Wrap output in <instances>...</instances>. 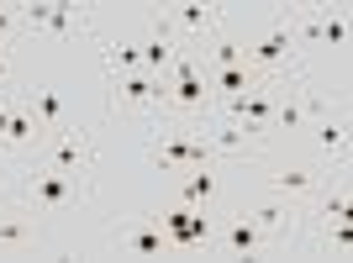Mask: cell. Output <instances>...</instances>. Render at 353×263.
I'll return each instance as SVG.
<instances>
[{"instance_id": "5bb4252c", "label": "cell", "mask_w": 353, "mask_h": 263, "mask_svg": "<svg viewBox=\"0 0 353 263\" xmlns=\"http://www.w3.org/2000/svg\"><path fill=\"white\" fill-rule=\"evenodd\" d=\"M322 190V169H280L269 174V195H290V200H306V195Z\"/></svg>"}, {"instance_id": "44dd1931", "label": "cell", "mask_w": 353, "mask_h": 263, "mask_svg": "<svg viewBox=\"0 0 353 263\" xmlns=\"http://www.w3.org/2000/svg\"><path fill=\"white\" fill-rule=\"evenodd\" d=\"M32 237H37V227L27 216H0V248H27Z\"/></svg>"}, {"instance_id": "2e32d148", "label": "cell", "mask_w": 353, "mask_h": 263, "mask_svg": "<svg viewBox=\"0 0 353 263\" xmlns=\"http://www.w3.org/2000/svg\"><path fill=\"white\" fill-rule=\"evenodd\" d=\"M185 185H179V205H201L211 200V195L221 190V179H216V163H201V169H185Z\"/></svg>"}, {"instance_id": "d4e9b609", "label": "cell", "mask_w": 353, "mask_h": 263, "mask_svg": "<svg viewBox=\"0 0 353 263\" xmlns=\"http://www.w3.org/2000/svg\"><path fill=\"white\" fill-rule=\"evenodd\" d=\"M11 79H16V53L0 48V95H11Z\"/></svg>"}, {"instance_id": "8fae6325", "label": "cell", "mask_w": 353, "mask_h": 263, "mask_svg": "<svg viewBox=\"0 0 353 263\" xmlns=\"http://www.w3.org/2000/svg\"><path fill=\"white\" fill-rule=\"evenodd\" d=\"M306 132L316 137V153H322L327 163H343V158H348V116H343V111H338V116H332V111L316 116Z\"/></svg>"}, {"instance_id": "cb8c5ba5", "label": "cell", "mask_w": 353, "mask_h": 263, "mask_svg": "<svg viewBox=\"0 0 353 263\" xmlns=\"http://www.w3.org/2000/svg\"><path fill=\"white\" fill-rule=\"evenodd\" d=\"M21 37V11L16 6H0V48H11Z\"/></svg>"}, {"instance_id": "603a6c76", "label": "cell", "mask_w": 353, "mask_h": 263, "mask_svg": "<svg viewBox=\"0 0 353 263\" xmlns=\"http://www.w3.org/2000/svg\"><path fill=\"white\" fill-rule=\"evenodd\" d=\"M232 63H248V48H243V43H232V37H221L206 69H232Z\"/></svg>"}, {"instance_id": "30bf717a", "label": "cell", "mask_w": 353, "mask_h": 263, "mask_svg": "<svg viewBox=\"0 0 353 263\" xmlns=\"http://www.w3.org/2000/svg\"><path fill=\"white\" fill-rule=\"evenodd\" d=\"M274 237L259 227V221L248 216V211H237L232 221H227V232H221V253H232V258H243V253H259V248H269Z\"/></svg>"}, {"instance_id": "484cf974", "label": "cell", "mask_w": 353, "mask_h": 263, "mask_svg": "<svg viewBox=\"0 0 353 263\" xmlns=\"http://www.w3.org/2000/svg\"><path fill=\"white\" fill-rule=\"evenodd\" d=\"M6 211H11V195H6V190H0V216H6Z\"/></svg>"}, {"instance_id": "6da1fadb", "label": "cell", "mask_w": 353, "mask_h": 263, "mask_svg": "<svg viewBox=\"0 0 353 263\" xmlns=\"http://www.w3.org/2000/svg\"><path fill=\"white\" fill-rule=\"evenodd\" d=\"M85 190H90V179L63 174V169H53V163H32L27 174H21V190H16V200L27 205V211L59 216V211H69V205H79V195H85Z\"/></svg>"}, {"instance_id": "ffe728a7", "label": "cell", "mask_w": 353, "mask_h": 263, "mask_svg": "<svg viewBox=\"0 0 353 263\" xmlns=\"http://www.w3.org/2000/svg\"><path fill=\"white\" fill-rule=\"evenodd\" d=\"M306 216H316L327 227V221H348L353 216V200H348V190H327L322 200H316V211H306Z\"/></svg>"}, {"instance_id": "3957f363", "label": "cell", "mask_w": 353, "mask_h": 263, "mask_svg": "<svg viewBox=\"0 0 353 263\" xmlns=\"http://www.w3.org/2000/svg\"><path fill=\"white\" fill-rule=\"evenodd\" d=\"M163 101H169V85L163 74H148V69H132V74H111V111H148V116H163Z\"/></svg>"}, {"instance_id": "8992f818", "label": "cell", "mask_w": 353, "mask_h": 263, "mask_svg": "<svg viewBox=\"0 0 353 263\" xmlns=\"http://www.w3.org/2000/svg\"><path fill=\"white\" fill-rule=\"evenodd\" d=\"M216 116L269 132V121H274V85H259V90H243V95H232V101H216ZM269 137H274V132H269Z\"/></svg>"}, {"instance_id": "7402d4cb", "label": "cell", "mask_w": 353, "mask_h": 263, "mask_svg": "<svg viewBox=\"0 0 353 263\" xmlns=\"http://www.w3.org/2000/svg\"><path fill=\"white\" fill-rule=\"evenodd\" d=\"M322 248L338 253V258H348V253H353V227H348V221H327V227H322Z\"/></svg>"}, {"instance_id": "e0dca14e", "label": "cell", "mask_w": 353, "mask_h": 263, "mask_svg": "<svg viewBox=\"0 0 353 263\" xmlns=\"http://www.w3.org/2000/svg\"><path fill=\"white\" fill-rule=\"evenodd\" d=\"M32 143H43V127H37V116L32 111H21V105H11V127H6V153H21V147H32Z\"/></svg>"}, {"instance_id": "7c38bea8", "label": "cell", "mask_w": 353, "mask_h": 263, "mask_svg": "<svg viewBox=\"0 0 353 263\" xmlns=\"http://www.w3.org/2000/svg\"><path fill=\"white\" fill-rule=\"evenodd\" d=\"M121 248L132 258H163L169 253V232H163V221H137V227L121 232Z\"/></svg>"}, {"instance_id": "ac0fdd59", "label": "cell", "mask_w": 353, "mask_h": 263, "mask_svg": "<svg viewBox=\"0 0 353 263\" xmlns=\"http://www.w3.org/2000/svg\"><path fill=\"white\" fill-rule=\"evenodd\" d=\"M32 111H37V127H43V137L48 132H59V127H69V116H63V95L59 90H32Z\"/></svg>"}, {"instance_id": "7a4b0ae2", "label": "cell", "mask_w": 353, "mask_h": 263, "mask_svg": "<svg viewBox=\"0 0 353 263\" xmlns=\"http://www.w3.org/2000/svg\"><path fill=\"white\" fill-rule=\"evenodd\" d=\"M153 158H159L163 169H201V163H216L211 147H206V137H201V127H179V121L153 127Z\"/></svg>"}, {"instance_id": "d6986e66", "label": "cell", "mask_w": 353, "mask_h": 263, "mask_svg": "<svg viewBox=\"0 0 353 263\" xmlns=\"http://www.w3.org/2000/svg\"><path fill=\"white\" fill-rule=\"evenodd\" d=\"M101 59H105L111 74H132V69H143V48H127V43H117V37H101Z\"/></svg>"}, {"instance_id": "5b68a950", "label": "cell", "mask_w": 353, "mask_h": 263, "mask_svg": "<svg viewBox=\"0 0 353 263\" xmlns=\"http://www.w3.org/2000/svg\"><path fill=\"white\" fill-rule=\"evenodd\" d=\"M43 163L63 169V174L90 179V174H95V147L85 143V132H79V127H59V132H48V137H43Z\"/></svg>"}, {"instance_id": "ba28073f", "label": "cell", "mask_w": 353, "mask_h": 263, "mask_svg": "<svg viewBox=\"0 0 353 263\" xmlns=\"http://www.w3.org/2000/svg\"><path fill=\"white\" fill-rule=\"evenodd\" d=\"M163 221V232H169V248H195V242H211V221L206 211H195V205H174Z\"/></svg>"}, {"instance_id": "4fadbf2b", "label": "cell", "mask_w": 353, "mask_h": 263, "mask_svg": "<svg viewBox=\"0 0 353 263\" xmlns=\"http://www.w3.org/2000/svg\"><path fill=\"white\" fill-rule=\"evenodd\" d=\"M248 216L259 221L269 237H274V232H285V227L301 216V205H295L290 195H269V200H253V205H248Z\"/></svg>"}, {"instance_id": "52a82bcc", "label": "cell", "mask_w": 353, "mask_h": 263, "mask_svg": "<svg viewBox=\"0 0 353 263\" xmlns=\"http://www.w3.org/2000/svg\"><path fill=\"white\" fill-rule=\"evenodd\" d=\"M16 11H21V27L53 32V37H74V32L90 27V16L79 6H48V0H37V6H16Z\"/></svg>"}, {"instance_id": "9c48e42d", "label": "cell", "mask_w": 353, "mask_h": 263, "mask_svg": "<svg viewBox=\"0 0 353 263\" xmlns=\"http://www.w3.org/2000/svg\"><path fill=\"white\" fill-rule=\"evenodd\" d=\"M163 21H169V32H190V37H206V32L221 27V6H201V0H185V6H169L163 11Z\"/></svg>"}, {"instance_id": "9a60e30c", "label": "cell", "mask_w": 353, "mask_h": 263, "mask_svg": "<svg viewBox=\"0 0 353 263\" xmlns=\"http://www.w3.org/2000/svg\"><path fill=\"white\" fill-rule=\"evenodd\" d=\"M174 48H179V37L169 32V21H153V37H148V48H143V69L148 74H163L169 63H174Z\"/></svg>"}, {"instance_id": "4316f807", "label": "cell", "mask_w": 353, "mask_h": 263, "mask_svg": "<svg viewBox=\"0 0 353 263\" xmlns=\"http://www.w3.org/2000/svg\"><path fill=\"white\" fill-rule=\"evenodd\" d=\"M0 169H6V147H0Z\"/></svg>"}, {"instance_id": "277c9868", "label": "cell", "mask_w": 353, "mask_h": 263, "mask_svg": "<svg viewBox=\"0 0 353 263\" xmlns=\"http://www.w3.org/2000/svg\"><path fill=\"white\" fill-rule=\"evenodd\" d=\"M195 127H201V137H206L211 158H253V153L269 143V132L243 127V121H227V116H216V111H211L206 121H195Z\"/></svg>"}]
</instances>
